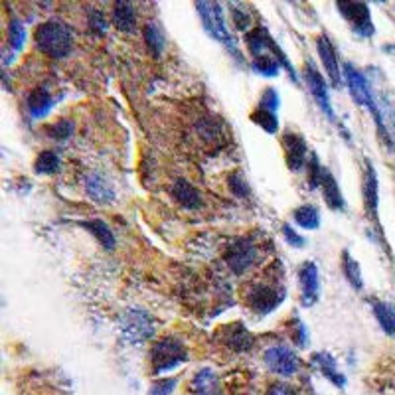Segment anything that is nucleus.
Instances as JSON below:
<instances>
[{"mask_svg": "<svg viewBox=\"0 0 395 395\" xmlns=\"http://www.w3.org/2000/svg\"><path fill=\"white\" fill-rule=\"evenodd\" d=\"M344 81L346 85H348V90H350V93H352V99H354L358 105H362V107H366V109L370 111L373 121H376V125H378V131L383 135V139L387 140V142H392L389 131H387L385 121H383L382 107L376 101V95H373V91H371L370 87V81L366 79V76H364L360 69H356L352 64H344Z\"/></svg>", "mask_w": 395, "mask_h": 395, "instance_id": "f257e3e1", "label": "nucleus"}, {"mask_svg": "<svg viewBox=\"0 0 395 395\" xmlns=\"http://www.w3.org/2000/svg\"><path fill=\"white\" fill-rule=\"evenodd\" d=\"M90 26L91 30L95 32V34H105V30H107V22H105V16L101 12H97V10H93L90 16Z\"/></svg>", "mask_w": 395, "mask_h": 395, "instance_id": "58836bf2", "label": "nucleus"}, {"mask_svg": "<svg viewBox=\"0 0 395 395\" xmlns=\"http://www.w3.org/2000/svg\"><path fill=\"white\" fill-rule=\"evenodd\" d=\"M48 135H50L51 139L67 140L74 135V123L67 121V119H60L58 123H53V125L48 127Z\"/></svg>", "mask_w": 395, "mask_h": 395, "instance_id": "473e14b6", "label": "nucleus"}, {"mask_svg": "<svg viewBox=\"0 0 395 395\" xmlns=\"http://www.w3.org/2000/svg\"><path fill=\"white\" fill-rule=\"evenodd\" d=\"M267 395H296L291 385H287V383H273L271 387H269Z\"/></svg>", "mask_w": 395, "mask_h": 395, "instance_id": "a19ab883", "label": "nucleus"}, {"mask_svg": "<svg viewBox=\"0 0 395 395\" xmlns=\"http://www.w3.org/2000/svg\"><path fill=\"white\" fill-rule=\"evenodd\" d=\"M265 364L273 373L291 378L301 368V360L296 356L293 348L289 346H273L265 352Z\"/></svg>", "mask_w": 395, "mask_h": 395, "instance_id": "1a4fd4ad", "label": "nucleus"}, {"mask_svg": "<svg viewBox=\"0 0 395 395\" xmlns=\"http://www.w3.org/2000/svg\"><path fill=\"white\" fill-rule=\"evenodd\" d=\"M312 364L317 366L320 370V373L328 380L330 383H334L336 387H346V378L338 371V364H336V360L332 354L328 352H317L314 356H312Z\"/></svg>", "mask_w": 395, "mask_h": 395, "instance_id": "aec40b11", "label": "nucleus"}, {"mask_svg": "<svg viewBox=\"0 0 395 395\" xmlns=\"http://www.w3.org/2000/svg\"><path fill=\"white\" fill-rule=\"evenodd\" d=\"M142 38H144V44H146V48L151 51V56L160 58V53L165 51L166 46L162 28L156 24V22H149V24L144 26V30H142Z\"/></svg>", "mask_w": 395, "mask_h": 395, "instance_id": "a878e982", "label": "nucleus"}, {"mask_svg": "<svg viewBox=\"0 0 395 395\" xmlns=\"http://www.w3.org/2000/svg\"><path fill=\"white\" fill-rule=\"evenodd\" d=\"M34 42H36L40 51H44L46 56H50L53 60H62L74 48L72 30L65 24H62L60 20H46V22H42L36 28Z\"/></svg>", "mask_w": 395, "mask_h": 395, "instance_id": "f03ea898", "label": "nucleus"}, {"mask_svg": "<svg viewBox=\"0 0 395 395\" xmlns=\"http://www.w3.org/2000/svg\"><path fill=\"white\" fill-rule=\"evenodd\" d=\"M231 20H233V24L237 30H242V32H249V26H251V18H249V14L245 12V6H231Z\"/></svg>", "mask_w": 395, "mask_h": 395, "instance_id": "c9c22d12", "label": "nucleus"}, {"mask_svg": "<svg viewBox=\"0 0 395 395\" xmlns=\"http://www.w3.org/2000/svg\"><path fill=\"white\" fill-rule=\"evenodd\" d=\"M83 186L85 192L93 202L97 204H111L115 200V188L109 180L99 172H87L83 176Z\"/></svg>", "mask_w": 395, "mask_h": 395, "instance_id": "ddd939ff", "label": "nucleus"}, {"mask_svg": "<svg viewBox=\"0 0 395 395\" xmlns=\"http://www.w3.org/2000/svg\"><path fill=\"white\" fill-rule=\"evenodd\" d=\"M26 40V28L24 24L18 20V18H12L8 22V44L14 51H18L22 46H24Z\"/></svg>", "mask_w": 395, "mask_h": 395, "instance_id": "2f4dec72", "label": "nucleus"}, {"mask_svg": "<svg viewBox=\"0 0 395 395\" xmlns=\"http://www.w3.org/2000/svg\"><path fill=\"white\" fill-rule=\"evenodd\" d=\"M280 142H283L285 160H287L289 170H293V172L303 170L308 162V146H306L305 137L294 131H287V133H283Z\"/></svg>", "mask_w": 395, "mask_h": 395, "instance_id": "9b49d317", "label": "nucleus"}, {"mask_svg": "<svg viewBox=\"0 0 395 395\" xmlns=\"http://www.w3.org/2000/svg\"><path fill=\"white\" fill-rule=\"evenodd\" d=\"M253 72H257L259 76H265V77H277L279 76V72L283 69V65L280 62L273 56V53H267V56H261V58H255L253 60Z\"/></svg>", "mask_w": 395, "mask_h": 395, "instance_id": "7c9ffc66", "label": "nucleus"}, {"mask_svg": "<svg viewBox=\"0 0 395 395\" xmlns=\"http://www.w3.org/2000/svg\"><path fill=\"white\" fill-rule=\"evenodd\" d=\"M293 219L296 226L305 230H319L320 228V212L314 205H301L296 208L293 214Z\"/></svg>", "mask_w": 395, "mask_h": 395, "instance_id": "cd10ccee", "label": "nucleus"}, {"mask_svg": "<svg viewBox=\"0 0 395 395\" xmlns=\"http://www.w3.org/2000/svg\"><path fill=\"white\" fill-rule=\"evenodd\" d=\"M228 184H230V190L239 198H247L251 194V188H249V184H247V180H245L242 172H231Z\"/></svg>", "mask_w": 395, "mask_h": 395, "instance_id": "72a5a7b5", "label": "nucleus"}, {"mask_svg": "<svg viewBox=\"0 0 395 395\" xmlns=\"http://www.w3.org/2000/svg\"><path fill=\"white\" fill-rule=\"evenodd\" d=\"M320 190H322V198L326 205L334 210V212H344L346 210V202L342 192H340V186L338 182L334 178L328 168H322V178H320Z\"/></svg>", "mask_w": 395, "mask_h": 395, "instance_id": "dca6fc26", "label": "nucleus"}, {"mask_svg": "<svg viewBox=\"0 0 395 395\" xmlns=\"http://www.w3.org/2000/svg\"><path fill=\"white\" fill-rule=\"evenodd\" d=\"M336 10L344 16V20L348 24L352 26L354 34L362 36V38H371L376 28H373V22H371L370 8L368 4L364 2H336Z\"/></svg>", "mask_w": 395, "mask_h": 395, "instance_id": "6e6552de", "label": "nucleus"}, {"mask_svg": "<svg viewBox=\"0 0 395 395\" xmlns=\"http://www.w3.org/2000/svg\"><path fill=\"white\" fill-rule=\"evenodd\" d=\"M83 230H87L97 239V242L101 243L105 249H113L115 247V235H113V231L111 228L103 221V219H81V221H77Z\"/></svg>", "mask_w": 395, "mask_h": 395, "instance_id": "5701e85b", "label": "nucleus"}, {"mask_svg": "<svg viewBox=\"0 0 395 395\" xmlns=\"http://www.w3.org/2000/svg\"><path fill=\"white\" fill-rule=\"evenodd\" d=\"M283 235H285V242L289 243V245H293V247H305L306 245V239L301 235V233H296L293 230V226H289V224H285L283 226Z\"/></svg>", "mask_w": 395, "mask_h": 395, "instance_id": "4c0bfd02", "label": "nucleus"}, {"mask_svg": "<svg viewBox=\"0 0 395 395\" xmlns=\"http://www.w3.org/2000/svg\"><path fill=\"white\" fill-rule=\"evenodd\" d=\"M285 299V287L279 280H257L245 293V303L257 317H267Z\"/></svg>", "mask_w": 395, "mask_h": 395, "instance_id": "20e7f679", "label": "nucleus"}, {"mask_svg": "<svg viewBox=\"0 0 395 395\" xmlns=\"http://www.w3.org/2000/svg\"><path fill=\"white\" fill-rule=\"evenodd\" d=\"M60 154L53 153V151H42V153L36 156V162H34V170L36 174H44V176H50V174H56L60 170Z\"/></svg>", "mask_w": 395, "mask_h": 395, "instance_id": "c85d7f7f", "label": "nucleus"}, {"mask_svg": "<svg viewBox=\"0 0 395 395\" xmlns=\"http://www.w3.org/2000/svg\"><path fill=\"white\" fill-rule=\"evenodd\" d=\"M317 50H319L320 62H322L326 74H328V77L332 79V83H334L336 87H340V81H342V79H340L338 56H336V50H334L330 38H328L326 34H320L319 38H317Z\"/></svg>", "mask_w": 395, "mask_h": 395, "instance_id": "2eb2a0df", "label": "nucleus"}, {"mask_svg": "<svg viewBox=\"0 0 395 395\" xmlns=\"http://www.w3.org/2000/svg\"><path fill=\"white\" fill-rule=\"evenodd\" d=\"M196 10L200 14V20H202V26L204 30L217 42H221L228 51H231L237 60L242 58V53L237 50V44L231 36V32L228 30V24H226V16H224V10L217 2H196Z\"/></svg>", "mask_w": 395, "mask_h": 395, "instance_id": "7ed1b4c3", "label": "nucleus"}, {"mask_svg": "<svg viewBox=\"0 0 395 395\" xmlns=\"http://www.w3.org/2000/svg\"><path fill=\"white\" fill-rule=\"evenodd\" d=\"M188 360V348L174 336L160 338L151 348V364L154 373H165V371L178 368Z\"/></svg>", "mask_w": 395, "mask_h": 395, "instance_id": "39448f33", "label": "nucleus"}, {"mask_svg": "<svg viewBox=\"0 0 395 395\" xmlns=\"http://www.w3.org/2000/svg\"><path fill=\"white\" fill-rule=\"evenodd\" d=\"M370 306L376 314V320L380 322V326L383 328L385 334L389 336H395V308L383 301H378V299H370Z\"/></svg>", "mask_w": 395, "mask_h": 395, "instance_id": "393cba45", "label": "nucleus"}, {"mask_svg": "<svg viewBox=\"0 0 395 395\" xmlns=\"http://www.w3.org/2000/svg\"><path fill=\"white\" fill-rule=\"evenodd\" d=\"M228 330L226 332V344L230 346L231 350H235V352H247V350H251V346H253V336H251V332L247 330L243 324H231L228 326Z\"/></svg>", "mask_w": 395, "mask_h": 395, "instance_id": "b1692460", "label": "nucleus"}, {"mask_svg": "<svg viewBox=\"0 0 395 395\" xmlns=\"http://www.w3.org/2000/svg\"><path fill=\"white\" fill-rule=\"evenodd\" d=\"M299 285H301V303L303 306L317 305L320 296L319 267L312 261H305L299 269Z\"/></svg>", "mask_w": 395, "mask_h": 395, "instance_id": "f8f14e48", "label": "nucleus"}, {"mask_svg": "<svg viewBox=\"0 0 395 395\" xmlns=\"http://www.w3.org/2000/svg\"><path fill=\"white\" fill-rule=\"evenodd\" d=\"M259 107L267 109V111H271V113H277L280 107L279 91L275 90V87H267V90H263V93H261V101H259Z\"/></svg>", "mask_w": 395, "mask_h": 395, "instance_id": "f704fd0d", "label": "nucleus"}, {"mask_svg": "<svg viewBox=\"0 0 395 395\" xmlns=\"http://www.w3.org/2000/svg\"><path fill=\"white\" fill-rule=\"evenodd\" d=\"M271 40L273 38H271V34H269L265 26H257L255 30H251V32L245 34V44H247V48H249V53L253 56V60L271 53V51H269Z\"/></svg>", "mask_w": 395, "mask_h": 395, "instance_id": "4be33fe9", "label": "nucleus"}, {"mask_svg": "<svg viewBox=\"0 0 395 395\" xmlns=\"http://www.w3.org/2000/svg\"><path fill=\"white\" fill-rule=\"evenodd\" d=\"M257 257L259 251L251 237H235L224 253L226 265L233 275H245L257 263Z\"/></svg>", "mask_w": 395, "mask_h": 395, "instance_id": "0eeeda50", "label": "nucleus"}, {"mask_svg": "<svg viewBox=\"0 0 395 395\" xmlns=\"http://www.w3.org/2000/svg\"><path fill=\"white\" fill-rule=\"evenodd\" d=\"M176 387V380L174 378H165V380H156L149 389V395H170L172 389Z\"/></svg>", "mask_w": 395, "mask_h": 395, "instance_id": "e433bc0d", "label": "nucleus"}, {"mask_svg": "<svg viewBox=\"0 0 395 395\" xmlns=\"http://www.w3.org/2000/svg\"><path fill=\"white\" fill-rule=\"evenodd\" d=\"M170 196L174 198V202L186 210H198L202 208V196L200 192L192 186L188 180L178 178L172 186H170Z\"/></svg>", "mask_w": 395, "mask_h": 395, "instance_id": "f3484780", "label": "nucleus"}, {"mask_svg": "<svg viewBox=\"0 0 395 395\" xmlns=\"http://www.w3.org/2000/svg\"><path fill=\"white\" fill-rule=\"evenodd\" d=\"M364 204H366V212L370 219H373V224L380 228L378 221V204H380V194H378V174L376 168L371 162H366V172H364Z\"/></svg>", "mask_w": 395, "mask_h": 395, "instance_id": "4468645a", "label": "nucleus"}, {"mask_svg": "<svg viewBox=\"0 0 395 395\" xmlns=\"http://www.w3.org/2000/svg\"><path fill=\"white\" fill-rule=\"evenodd\" d=\"M119 328H121V338L127 344H142L149 338H153V317L146 310H142V308H128L119 319Z\"/></svg>", "mask_w": 395, "mask_h": 395, "instance_id": "423d86ee", "label": "nucleus"}, {"mask_svg": "<svg viewBox=\"0 0 395 395\" xmlns=\"http://www.w3.org/2000/svg\"><path fill=\"white\" fill-rule=\"evenodd\" d=\"M294 324H296V328L293 330L294 342L299 346H306V342H308V330H306V326L299 319H294Z\"/></svg>", "mask_w": 395, "mask_h": 395, "instance_id": "ea45409f", "label": "nucleus"}, {"mask_svg": "<svg viewBox=\"0 0 395 395\" xmlns=\"http://www.w3.org/2000/svg\"><path fill=\"white\" fill-rule=\"evenodd\" d=\"M53 97L48 90L44 87H36L34 91H30V95L26 97V109H28V115L32 119H42L51 111L53 107Z\"/></svg>", "mask_w": 395, "mask_h": 395, "instance_id": "a211bd4d", "label": "nucleus"}, {"mask_svg": "<svg viewBox=\"0 0 395 395\" xmlns=\"http://www.w3.org/2000/svg\"><path fill=\"white\" fill-rule=\"evenodd\" d=\"M192 392L194 395H224L217 373L210 368H202L200 371H196V376L192 380Z\"/></svg>", "mask_w": 395, "mask_h": 395, "instance_id": "6ab92c4d", "label": "nucleus"}, {"mask_svg": "<svg viewBox=\"0 0 395 395\" xmlns=\"http://www.w3.org/2000/svg\"><path fill=\"white\" fill-rule=\"evenodd\" d=\"M305 81H306V85H308L310 95H312V99H314L317 105L320 107V111L328 117V121H336L334 109H332L330 95H328V85H326L324 77H322V74H320L319 69L314 67L312 62H308L305 67Z\"/></svg>", "mask_w": 395, "mask_h": 395, "instance_id": "9d476101", "label": "nucleus"}, {"mask_svg": "<svg viewBox=\"0 0 395 395\" xmlns=\"http://www.w3.org/2000/svg\"><path fill=\"white\" fill-rule=\"evenodd\" d=\"M113 24L125 32V34H133L137 28V10L133 4L128 2H117L113 4Z\"/></svg>", "mask_w": 395, "mask_h": 395, "instance_id": "412c9836", "label": "nucleus"}, {"mask_svg": "<svg viewBox=\"0 0 395 395\" xmlns=\"http://www.w3.org/2000/svg\"><path fill=\"white\" fill-rule=\"evenodd\" d=\"M342 273H344L346 280L352 285V289L362 291L364 289V279H362V269L354 257L350 255V251L344 249L342 251Z\"/></svg>", "mask_w": 395, "mask_h": 395, "instance_id": "bb28decb", "label": "nucleus"}, {"mask_svg": "<svg viewBox=\"0 0 395 395\" xmlns=\"http://www.w3.org/2000/svg\"><path fill=\"white\" fill-rule=\"evenodd\" d=\"M251 121L269 135H275L279 131V117H277V113H271L263 107H257L255 111L251 113Z\"/></svg>", "mask_w": 395, "mask_h": 395, "instance_id": "c756f323", "label": "nucleus"}]
</instances>
